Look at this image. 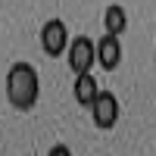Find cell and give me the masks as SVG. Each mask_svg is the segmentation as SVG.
I'll use <instances>...</instances> for the list:
<instances>
[{"instance_id":"obj_1","label":"cell","mask_w":156,"mask_h":156,"mask_svg":"<svg viewBox=\"0 0 156 156\" xmlns=\"http://www.w3.org/2000/svg\"><path fill=\"white\" fill-rule=\"evenodd\" d=\"M41 97V78L31 62H12L6 72V100L12 109L28 112Z\"/></svg>"},{"instance_id":"obj_2","label":"cell","mask_w":156,"mask_h":156,"mask_svg":"<svg viewBox=\"0 0 156 156\" xmlns=\"http://www.w3.org/2000/svg\"><path fill=\"white\" fill-rule=\"evenodd\" d=\"M90 119L100 131H112L119 125V97L112 90H100L97 100L90 103Z\"/></svg>"},{"instance_id":"obj_3","label":"cell","mask_w":156,"mask_h":156,"mask_svg":"<svg viewBox=\"0 0 156 156\" xmlns=\"http://www.w3.org/2000/svg\"><path fill=\"white\" fill-rule=\"evenodd\" d=\"M69 28H66V22L62 19H47L44 25H41V47H44V53L47 56H62L69 50Z\"/></svg>"},{"instance_id":"obj_4","label":"cell","mask_w":156,"mask_h":156,"mask_svg":"<svg viewBox=\"0 0 156 156\" xmlns=\"http://www.w3.org/2000/svg\"><path fill=\"white\" fill-rule=\"evenodd\" d=\"M66 56H69V69H72L75 75L90 72V69L97 66V44L90 41V37H72Z\"/></svg>"},{"instance_id":"obj_5","label":"cell","mask_w":156,"mask_h":156,"mask_svg":"<svg viewBox=\"0 0 156 156\" xmlns=\"http://www.w3.org/2000/svg\"><path fill=\"white\" fill-rule=\"evenodd\" d=\"M122 62V44H119V34H103L97 41V66L106 69V72H115Z\"/></svg>"},{"instance_id":"obj_6","label":"cell","mask_w":156,"mask_h":156,"mask_svg":"<svg viewBox=\"0 0 156 156\" xmlns=\"http://www.w3.org/2000/svg\"><path fill=\"white\" fill-rule=\"evenodd\" d=\"M72 94H75V103H78V106H87V109H90V103H94V100H97V94H100V84H97V78L90 75V72H81V75H75Z\"/></svg>"},{"instance_id":"obj_7","label":"cell","mask_w":156,"mask_h":156,"mask_svg":"<svg viewBox=\"0 0 156 156\" xmlns=\"http://www.w3.org/2000/svg\"><path fill=\"white\" fill-rule=\"evenodd\" d=\"M125 28H128V12H125V6L109 3L106 12H103V31H106V34H125Z\"/></svg>"},{"instance_id":"obj_8","label":"cell","mask_w":156,"mask_h":156,"mask_svg":"<svg viewBox=\"0 0 156 156\" xmlns=\"http://www.w3.org/2000/svg\"><path fill=\"white\" fill-rule=\"evenodd\" d=\"M69 153V147L66 144H56V147H50V156H66Z\"/></svg>"}]
</instances>
